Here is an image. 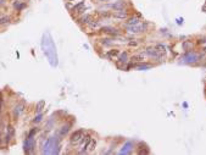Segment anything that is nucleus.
Wrapping results in <instances>:
<instances>
[{
  "label": "nucleus",
  "mask_w": 206,
  "mask_h": 155,
  "mask_svg": "<svg viewBox=\"0 0 206 155\" xmlns=\"http://www.w3.org/2000/svg\"><path fill=\"white\" fill-rule=\"evenodd\" d=\"M42 49H43V53L44 55L46 56L49 64L53 66V67H56L59 61H57V53H56V47L54 44V40L51 38L50 33H44L43 34V38H42Z\"/></svg>",
  "instance_id": "nucleus-1"
},
{
  "label": "nucleus",
  "mask_w": 206,
  "mask_h": 155,
  "mask_svg": "<svg viewBox=\"0 0 206 155\" xmlns=\"http://www.w3.org/2000/svg\"><path fill=\"white\" fill-rule=\"evenodd\" d=\"M60 151V143L56 137L49 138L43 148V154H59Z\"/></svg>",
  "instance_id": "nucleus-2"
},
{
  "label": "nucleus",
  "mask_w": 206,
  "mask_h": 155,
  "mask_svg": "<svg viewBox=\"0 0 206 155\" xmlns=\"http://www.w3.org/2000/svg\"><path fill=\"white\" fill-rule=\"evenodd\" d=\"M34 148H36V140H34V138L33 137H28L25 140V143H23V150H25V153H27V154L33 153Z\"/></svg>",
  "instance_id": "nucleus-3"
},
{
  "label": "nucleus",
  "mask_w": 206,
  "mask_h": 155,
  "mask_svg": "<svg viewBox=\"0 0 206 155\" xmlns=\"http://www.w3.org/2000/svg\"><path fill=\"white\" fill-rule=\"evenodd\" d=\"M83 136H84V131L83 130H77V131H75L73 133L71 134L70 142L72 144H78L79 142H82V138H83Z\"/></svg>",
  "instance_id": "nucleus-4"
},
{
  "label": "nucleus",
  "mask_w": 206,
  "mask_h": 155,
  "mask_svg": "<svg viewBox=\"0 0 206 155\" xmlns=\"http://www.w3.org/2000/svg\"><path fill=\"white\" fill-rule=\"evenodd\" d=\"M147 28H148V25L145 22H139L134 26H128V31L131 33H140L147 31Z\"/></svg>",
  "instance_id": "nucleus-5"
},
{
  "label": "nucleus",
  "mask_w": 206,
  "mask_h": 155,
  "mask_svg": "<svg viewBox=\"0 0 206 155\" xmlns=\"http://www.w3.org/2000/svg\"><path fill=\"white\" fill-rule=\"evenodd\" d=\"M182 59H183L184 63H187V64H194L199 60V55L197 53H194V51H188Z\"/></svg>",
  "instance_id": "nucleus-6"
},
{
  "label": "nucleus",
  "mask_w": 206,
  "mask_h": 155,
  "mask_svg": "<svg viewBox=\"0 0 206 155\" xmlns=\"http://www.w3.org/2000/svg\"><path fill=\"white\" fill-rule=\"evenodd\" d=\"M147 54H148L150 57H152V59H157V60H160V59H162V57L165 56L163 54H161L160 51L156 50L155 47H154V48H149V49L147 50Z\"/></svg>",
  "instance_id": "nucleus-7"
},
{
  "label": "nucleus",
  "mask_w": 206,
  "mask_h": 155,
  "mask_svg": "<svg viewBox=\"0 0 206 155\" xmlns=\"http://www.w3.org/2000/svg\"><path fill=\"white\" fill-rule=\"evenodd\" d=\"M127 3L125 1V0H120V1H116L114 4H110L109 7L114 9V10H123V7H126Z\"/></svg>",
  "instance_id": "nucleus-8"
},
{
  "label": "nucleus",
  "mask_w": 206,
  "mask_h": 155,
  "mask_svg": "<svg viewBox=\"0 0 206 155\" xmlns=\"http://www.w3.org/2000/svg\"><path fill=\"white\" fill-rule=\"evenodd\" d=\"M112 16H114L115 18H120V20H125L127 18V11H125V10H116L115 12H112Z\"/></svg>",
  "instance_id": "nucleus-9"
},
{
  "label": "nucleus",
  "mask_w": 206,
  "mask_h": 155,
  "mask_svg": "<svg viewBox=\"0 0 206 155\" xmlns=\"http://www.w3.org/2000/svg\"><path fill=\"white\" fill-rule=\"evenodd\" d=\"M132 149H133V144H132L131 142H127V143L125 144V146L122 147V149H121L120 154H131Z\"/></svg>",
  "instance_id": "nucleus-10"
},
{
  "label": "nucleus",
  "mask_w": 206,
  "mask_h": 155,
  "mask_svg": "<svg viewBox=\"0 0 206 155\" xmlns=\"http://www.w3.org/2000/svg\"><path fill=\"white\" fill-rule=\"evenodd\" d=\"M101 31L104 33H107V34H112V36H116V34H118V31L116 29V28H112V27H102L101 28Z\"/></svg>",
  "instance_id": "nucleus-11"
},
{
  "label": "nucleus",
  "mask_w": 206,
  "mask_h": 155,
  "mask_svg": "<svg viewBox=\"0 0 206 155\" xmlns=\"http://www.w3.org/2000/svg\"><path fill=\"white\" fill-rule=\"evenodd\" d=\"M23 110H25V104H20V105H17L15 109H14V115H15V119H17L21 114L23 112Z\"/></svg>",
  "instance_id": "nucleus-12"
},
{
  "label": "nucleus",
  "mask_w": 206,
  "mask_h": 155,
  "mask_svg": "<svg viewBox=\"0 0 206 155\" xmlns=\"http://www.w3.org/2000/svg\"><path fill=\"white\" fill-rule=\"evenodd\" d=\"M95 146H96L95 139H90V140L88 142V144H87V147H86L84 151H86V153H87V151H93V150L95 149Z\"/></svg>",
  "instance_id": "nucleus-13"
},
{
  "label": "nucleus",
  "mask_w": 206,
  "mask_h": 155,
  "mask_svg": "<svg viewBox=\"0 0 206 155\" xmlns=\"http://www.w3.org/2000/svg\"><path fill=\"white\" fill-rule=\"evenodd\" d=\"M15 137V128L10 125V126H7V134H6V138L7 139H11V138H14Z\"/></svg>",
  "instance_id": "nucleus-14"
},
{
  "label": "nucleus",
  "mask_w": 206,
  "mask_h": 155,
  "mask_svg": "<svg viewBox=\"0 0 206 155\" xmlns=\"http://www.w3.org/2000/svg\"><path fill=\"white\" fill-rule=\"evenodd\" d=\"M44 106H45V101L44 100L38 101L37 103V106H36V112L37 114H40V112H42V110L44 109Z\"/></svg>",
  "instance_id": "nucleus-15"
},
{
  "label": "nucleus",
  "mask_w": 206,
  "mask_h": 155,
  "mask_svg": "<svg viewBox=\"0 0 206 155\" xmlns=\"http://www.w3.org/2000/svg\"><path fill=\"white\" fill-rule=\"evenodd\" d=\"M139 22H140V18L137 17V16H134V17L129 18L128 21H127V26H134V25H137V23H139Z\"/></svg>",
  "instance_id": "nucleus-16"
},
{
  "label": "nucleus",
  "mask_w": 206,
  "mask_h": 155,
  "mask_svg": "<svg viewBox=\"0 0 206 155\" xmlns=\"http://www.w3.org/2000/svg\"><path fill=\"white\" fill-rule=\"evenodd\" d=\"M14 7L17 10V11H21V10H23L26 7V4L25 3H21V1H18V0H16V1L14 3Z\"/></svg>",
  "instance_id": "nucleus-17"
},
{
  "label": "nucleus",
  "mask_w": 206,
  "mask_h": 155,
  "mask_svg": "<svg viewBox=\"0 0 206 155\" xmlns=\"http://www.w3.org/2000/svg\"><path fill=\"white\" fill-rule=\"evenodd\" d=\"M118 54H120V51H118L117 49H114V50H110L109 53L106 54V56H107L109 59H111V60H112V59H115L116 56H118Z\"/></svg>",
  "instance_id": "nucleus-18"
},
{
  "label": "nucleus",
  "mask_w": 206,
  "mask_h": 155,
  "mask_svg": "<svg viewBox=\"0 0 206 155\" xmlns=\"http://www.w3.org/2000/svg\"><path fill=\"white\" fill-rule=\"evenodd\" d=\"M131 67H133V68H138V70H148V68H150V65H148V64H138V65H131L129 66V68Z\"/></svg>",
  "instance_id": "nucleus-19"
},
{
  "label": "nucleus",
  "mask_w": 206,
  "mask_h": 155,
  "mask_svg": "<svg viewBox=\"0 0 206 155\" xmlns=\"http://www.w3.org/2000/svg\"><path fill=\"white\" fill-rule=\"evenodd\" d=\"M182 47H183V49H184V50H191V48H193V43H191V40H185V42H183Z\"/></svg>",
  "instance_id": "nucleus-20"
},
{
  "label": "nucleus",
  "mask_w": 206,
  "mask_h": 155,
  "mask_svg": "<svg viewBox=\"0 0 206 155\" xmlns=\"http://www.w3.org/2000/svg\"><path fill=\"white\" fill-rule=\"evenodd\" d=\"M9 22H10L9 16H0V25H6Z\"/></svg>",
  "instance_id": "nucleus-21"
},
{
  "label": "nucleus",
  "mask_w": 206,
  "mask_h": 155,
  "mask_svg": "<svg viewBox=\"0 0 206 155\" xmlns=\"http://www.w3.org/2000/svg\"><path fill=\"white\" fill-rule=\"evenodd\" d=\"M144 59V56L141 55V54H139V55H134V56H132L131 57V60L132 61H134V63H139V61H141Z\"/></svg>",
  "instance_id": "nucleus-22"
},
{
  "label": "nucleus",
  "mask_w": 206,
  "mask_h": 155,
  "mask_svg": "<svg viewBox=\"0 0 206 155\" xmlns=\"http://www.w3.org/2000/svg\"><path fill=\"white\" fill-rule=\"evenodd\" d=\"M68 131H70V125H66V126H64L62 128H61V131H60V134H61V136H66Z\"/></svg>",
  "instance_id": "nucleus-23"
},
{
  "label": "nucleus",
  "mask_w": 206,
  "mask_h": 155,
  "mask_svg": "<svg viewBox=\"0 0 206 155\" xmlns=\"http://www.w3.org/2000/svg\"><path fill=\"white\" fill-rule=\"evenodd\" d=\"M127 57H128L127 53H123V54H121V56H120V61L125 64V63H127Z\"/></svg>",
  "instance_id": "nucleus-24"
},
{
  "label": "nucleus",
  "mask_w": 206,
  "mask_h": 155,
  "mask_svg": "<svg viewBox=\"0 0 206 155\" xmlns=\"http://www.w3.org/2000/svg\"><path fill=\"white\" fill-rule=\"evenodd\" d=\"M42 119H43V115H42V114H38V115L34 117V120H33V123H38V122H40V121H42Z\"/></svg>",
  "instance_id": "nucleus-25"
},
{
  "label": "nucleus",
  "mask_w": 206,
  "mask_h": 155,
  "mask_svg": "<svg viewBox=\"0 0 206 155\" xmlns=\"http://www.w3.org/2000/svg\"><path fill=\"white\" fill-rule=\"evenodd\" d=\"M84 6V3H79L78 5H76L73 7V11H78V10H81V7H83Z\"/></svg>",
  "instance_id": "nucleus-26"
},
{
  "label": "nucleus",
  "mask_w": 206,
  "mask_h": 155,
  "mask_svg": "<svg viewBox=\"0 0 206 155\" xmlns=\"http://www.w3.org/2000/svg\"><path fill=\"white\" fill-rule=\"evenodd\" d=\"M88 20H90V16H88V15H87V16H84V17H82V18H81V21H82V22H86V23H88V22H89Z\"/></svg>",
  "instance_id": "nucleus-27"
},
{
  "label": "nucleus",
  "mask_w": 206,
  "mask_h": 155,
  "mask_svg": "<svg viewBox=\"0 0 206 155\" xmlns=\"http://www.w3.org/2000/svg\"><path fill=\"white\" fill-rule=\"evenodd\" d=\"M37 131H38L37 128H33L32 131H30V132H29V134H28V137H33V136H34V134L37 133Z\"/></svg>",
  "instance_id": "nucleus-28"
},
{
  "label": "nucleus",
  "mask_w": 206,
  "mask_h": 155,
  "mask_svg": "<svg viewBox=\"0 0 206 155\" xmlns=\"http://www.w3.org/2000/svg\"><path fill=\"white\" fill-rule=\"evenodd\" d=\"M5 4V0H0V6H3Z\"/></svg>",
  "instance_id": "nucleus-29"
},
{
  "label": "nucleus",
  "mask_w": 206,
  "mask_h": 155,
  "mask_svg": "<svg viewBox=\"0 0 206 155\" xmlns=\"http://www.w3.org/2000/svg\"><path fill=\"white\" fill-rule=\"evenodd\" d=\"M129 45H131V47H132V45H134V47H136V45H137V43H136V42H131V43H129Z\"/></svg>",
  "instance_id": "nucleus-30"
},
{
  "label": "nucleus",
  "mask_w": 206,
  "mask_h": 155,
  "mask_svg": "<svg viewBox=\"0 0 206 155\" xmlns=\"http://www.w3.org/2000/svg\"><path fill=\"white\" fill-rule=\"evenodd\" d=\"M202 11H206V3H205V5L202 6Z\"/></svg>",
  "instance_id": "nucleus-31"
},
{
  "label": "nucleus",
  "mask_w": 206,
  "mask_h": 155,
  "mask_svg": "<svg viewBox=\"0 0 206 155\" xmlns=\"http://www.w3.org/2000/svg\"><path fill=\"white\" fill-rule=\"evenodd\" d=\"M68 1H75V0H68Z\"/></svg>",
  "instance_id": "nucleus-32"
},
{
  "label": "nucleus",
  "mask_w": 206,
  "mask_h": 155,
  "mask_svg": "<svg viewBox=\"0 0 206 155\" xmlns=\"http://www.w3.org/2000/svg\"><path fill=\"white\" fill-rule=\"evenodd\" d=\"M100 1H106V0H100Z\"/></svg>",
  "instance_id": "nucleus-33"
}]
</instances>
